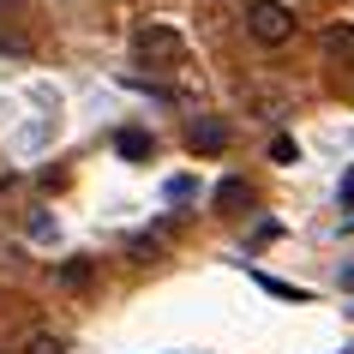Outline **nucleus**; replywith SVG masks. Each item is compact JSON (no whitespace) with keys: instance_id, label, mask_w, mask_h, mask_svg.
<instances>
[{"instance_id":"obj_7","label":"nucleus","mask_w":354,"mask_h":354,"mask_svg":"<svg viewBox=\"0 0 354 354\" xmlns=\"http://www.w3.org/2000/svg\"><path fill=\"white\" fill-rule=\"evenodd\" d=\"M241 198H246V180H241V174H228L223 187H216V205H223V210H234Z\"/></svg>"},{"instance_id":"obj_10","label":"nucleus","mask_w":354,"mask_h":354,"mask_svg":"<svg viewBox=\"0 0 354 354\" xmlns=\"http://www.w3.org/2000/svg\"><path fill=\"white\" fill-rule=\"evenodd\" d=\"M270 156H277V162H300V150H295V138H277V145H270Z\"/></svg>"},{"instance_id":"obj_4","label":"nucleus","mask_w":354,"mask_h":354,"mask_svg":"<svg viewBox=\"0 0 354 354\" xmlns=\"http://www.w3.org/2000/svg\"><path fill=\"white\" fill-rule=\"evenodd\" d=\"M114 150H120L127 162H138V156H150V132L145 127H120L114 132Z\"/></svg>"},{"instance_id":"obj_6","label":"nucleus","mask_w":354,"mask_h":354,"mask_svg":"<svg viewBox=\"0 0 354 354\" xmlns=\"http://www.w3.org/2000/svg\"><path fill=\"white\" fill-rule=\"evenodd\" d=\"M324 55L330 60H354V24H336L330 37H324Z\"/></svg>"},{"instance_id":"obj_8","label":"nucleus","mask_w":354,"mask_h":354,"mask_svg":"<svg viewBox=\"0 0 354 354\" xmlns=\"http://www.w3.org/2000/svg\"><path fill=\"white\" fill-rule=\"evenodd\" d=\"M24 354H66V342H60L55 330H37L30 342H24Z\"/></svg>"},{"instance_id":"obj_1","label":"nucleus","mask_w":354,"mask_h":354,"mask_svg":"<svg viewBox=\"0 0 354 354\" xmlns=\"http://www.w3.org/2000/svg\"><path fill=\"white\" fill-rule=\"evenodd\" d=\"M246 30H252V42H264V48H282V42L295 37V12H288L282 0H252V6H246Z\"/></svg>"},{"instance_id":"obj_2","label":"nucleus","mask_w":354,"mask_h":354,"mask_svg":"<svg viewBox=\"0 0 354 354\" xmlns=\"http://www.w3.org/2000/svg\"><path fill=\"white\" fill-rule=\"evenodd\" d=\"M187 145L198 150V156H223V150H228V127L205 114V120H192V127H187Z\"/></svg>"},{"instance_id":"obj_3","label":"nucleus","mask_w":354,"mask_h":354,"mask_svg":"<svg viewBox=\"0 0 354 354\" xmlns=\"http://www.w3.org/2000/svg\"><path fill=\"white\" fill-rule=\"evenodd\" d=\"M132 42H138V55H145V60H174V55H180V37H174V30H138Z\"/></svg>"},{"instance_id":"obj_5","label":"nucleus","mask_w":354,"mask_h":354,"mask_svg":"<svg viewBox=\"0 0 354 354\" xmlns=\"http://www.w3.org/2000/svg\"><path fill=\"white\" fill-rule=\"evenodd\" d=\"M55 277H60V288H73V295H78V288H91L96 264H91V259H66V264L55 270Z\"/></svg>"},{"instance_id":"obj_9","label":"nucleus","mask_w":354,"mask_h":354,"mask_svg":"<svg viewBox=\"0 0 354 354\" xmlns=\"http://www.w3.org/2000/svg\"><path fill=\"white\" fill-rule=\"evenodd\" d=\"M192 192H198V187H192V180H187V174H180V180H168V205H187V198H192Z\"/></svg>"},{"instance_id":"obj_11","label":"nucleus","mask_w":354,"mask_h":354,"mask_svg":"<svg viewBox=\"0 0 354 354\" xmlns=\"http://www.w3.org/2000/svg\"><path fill=\"white\" fill-rule=\"evenodd\" d=\"M336 205H342V210H354V168L342 174V187H336Z\"/></svg>"}]
</instances>
